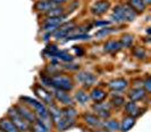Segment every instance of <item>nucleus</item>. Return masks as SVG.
Returning a JSON list of instances; mask_svg holds the SVG:
<instances>
[{
	"label": "nucleus",
	"instance_id": "f257e3e1",
	"mask_svg": "<svg viewBox=\"0 0 151 132\" xmlns=\"http://www.w3.org/2000/svg\"><path fill=\"white\" fill-rule=\"evenodd\" d=\"M135 12L131 8L129 5H119L115 7L114 13L111 15V19L116 23H123V22H133L136 18Z\"/></svg>",
	"mask_w": 151,
	"mask_h": 132
},
{
	"label": "nucleus",
	"instance_id": "f03ea898",
	"mask_svg": "<svg viewBox=\"0 0 151 132\" xmlns=\"http://www.w3.org/2000/svg\"><path fill=\"white\" fill-rule=\"evenodd\" d=\"M21 100L24 101L23 104H25L26 106H29L32 110L34 109L35 114H37L39 117L45 118V120L48 118V109H47V107L45 106L43 102H40L39 100L33 99V98H31V97H21Z\"/></svg>",
	"mask_w": 151,
	"mask_h": 132
},
{
	"label": "nucleus",
	"instance_id": "7ed1b4c3",
	"mask_svg": "<svg viewBox=\"0 0 151 132\" xmlns=\"http://www.w3.org/2000/svg\"><path fill=\"white\" fill-rule=\"evenodd\" d=\"M8 117L13 122V124L15 125L21 132H27L30 130L31 123H29L24 117H22L18 114V112L16 110L15 107L9 108V110H8Z\"/></svg>",
	"mask_w": 151,
	"mask_h": 132
},
{
	"label": "nucleus",
	"instance_id": "20e7f679",
	"mask_svg": "<svg viewBox=\"0 0 151 132\" xmlns=\"http://www.w3.org/2000/svg\"><path fill=\"white\" fill-rule=\"evenodd\" d=\"M49 84L56 89L69 91L73 89V82L72 80L66 75H55L49 79Z\"/></svg>",
	"mask_w": 151,
	"mask_h": 132
},
{
	"label": "nucleus",
	"instance_id": "39448f33",
	"mask_svg": "<svg viewBox=\"0 0 151 132\" xmlns=\"http://www.w3.org/2000/svg\"><path fill=\"white\" fill-rule=\"evenodd\" d=\"M16 110L18 112V114L21 115L22 117H24L29 123H34V122H37L38 120H37V115L33 113V110L29 107V106H26L25 104L22 105V104H18V105H16L15 106Z\"/></svg>",
	"mask_w": 151,
	"mask_h": 132
},
{
	"label": "nucleus",
	"instance_id": "423d86ee",
	"mask_svg": "<svg viewBox=\"0 0 151 132\" xmlns=\"http://www.w3.org/2000/svg\"><path fill=\"white\" fill-rule=\"evenodd\" d=\"M74 29H75V24L72 23V22H70V23H69V22H67V23H63L57 27V30H56L55 33H53V37H55L56 39L64 38V37H68Z\"/></svg>",
	"mask_w": 151,
	"mask_h": 132
},
{
	"label": "nucleus",
	"instance_id": "0eeeda50",
	"mask_svg": "<svg viewBox=\"0 0 151 132\" xmlns=\"http://www.w3.org/2000/svg\"><path fill=\"white\" fill-rule=\"evenodd\" d=\"M66 18V15H61L58 17H48V19L43 24V30L47 32L57 30V27L63 24V21Z\"/></svg>",
	"mask_w": 151,
	"mask_h": 132
},
{
	"label": "nucleus",
	"instance_id": "6e6552de",
	"mask_svg": "<svg viewBox=\"0 0 151 132\" xmlns=\"http://www.w3.org/2000/svg\"><path fill=\"white\" fill-rule=\"evenodd\" d=\"M109 7H110V4L108 0H99L91 7V13L97 16L104 15L109 9Z\"/></svg>",
	"mask_w": 151,
	"mask_h": 132
},
{
	"label": "nucleus",
	"instance_id": "1a4fd4ad",
	"mask_svg": "<svg viewBox=\"0 0 151 132\" xmlns=\"http://www.w3.org/2000/svg\"><path fill=\"white\" fill-rule=\"evenodd\" d=\"M76 79L80 83H82L85 87H91L97 81V78L92 73H89V72H80L76 75Z\"/></svg>",
	"mask_w": 151,
	"mask_h": 132
},
{
	"label": "nucleus",
	"instance_id": "9d476101",
	"mask_svg": "<svg viewBox=\"0 0 151 132\" xmlns=\"http://www.w3.org/2000/svg\"><path fill=\"white\" fill-rule=\"evenodd\" d=\"M34 92L37 93V96L45 104H52V96H51V93L49 92V91H47L43 87L37 84V86L34 87Z\"/></svg>",
	"mask_w": 151,
	"mask_h": 132
},
{
	"label": "nucleus",
	"instance_id": "9b49d317",
	"mask_svg": "<svg viewBox=\"0 0 151 132\" xmlns=\"http://www.w3.org/2000/svg\"><path fill=\"white\" fill-rule=\"evenodd\" d=\"M74 125V118L70 117H66L61 115V117L56 122V128L58 131H66L67 129L72 128Z\"/></svg>",
	"mask_w": 151,
	"mask_h": 132
},
{
	"label": "nucleus",
	"instance_id": "f8f14e48",
	"mask_svg": "<svg viewBox=\"0 0 151 132\" xmlns=\"http://www.w3.org/2000/svg\"><path fill=\"white\" fill-rule=\"evenodd\" d=\"M53 94H55L56 99L58 101H60V102H63L64 105H67V106H72L73 105V99H72V97L67 93V91L56 89Z\"/></svg>",
	"mask_w": 151,
	"mask_h": 132
},
{
	"label": "nucleus",
	"instance_id": "ddd939ff",
	"mask_svg": "<svg viewBox=\"0 0 151 132\" xmlns=\"http://www.w3.org/2000/svg\"><path fill=\"white\" fill-rule=\"evenodd\" d=\"M108 87L113 91H123L127 87V81L125 79H115L108 83Z\"/></svg>",
	"mask_w": 151,
	"mask_h": 132
},
{
	"label": "nucleus",
	"instance_id": "4468645a",
	"mask_svg": "<svg viewBox=\"0 0 151 132\" xmlns=\"http://www.w3.org/2000/svg\"><path fill=\"white\" fill-rule=\"evenodd\" d=\"M93 109L97 112V114L99 115V117L108 118V117L110 116V113H109V105H107V104L97 102L96 105H93Z\"/></svg>",
	"mask_w": 151,
	"mask_h": 132
},
{
	"label": "nucleus",
	"instance_id": "2eb2a0df",
	"mask_svg": "<svg viewBox=\"0 0 151 132\" xmlns=\"http://www.w3.org/2000/svg\"><path fill=\"white\" fill-rule=\"evenodd\" d=\"M0 132H21L9 118L0 120Z\"/></svg>",
	"mask_w": 151,
	"mask_h": 132
},
{
	"label": "nucleus",
	"instance_id": "dca6fc26",
	"mask_svg": "<svg viewBox=\"0 0 151 132\" xmlns=\"http://www.w3.org/2000/svg\"><path fill=\"white\" fill-rule=\"evenodd\" d=\"M83 118L85 121L86 124L91 125V126H94V128H100V126H104V123L100 121V118L93 114H88L85 113L83 115Z\"/></svg>",
	"mask_w": 151,
	"mask_h": 132
},
{
	"label": "nucleus",
	"instance_id": "f3484780",
	"mask_svg": "<svg viewBox=\"0 0 151 132\" xmlns=\"http://www.w3.org/2000/svg\"><path fill=\"white\" fill-rule=\"evenodd\" d=\"M55 6H57V5H55L51 0H41V1H38L35 4V9L38 12H45L47 13L48 10H50Z\"/></svg>",
	"mask_w": 151,
	"mask_h": 132
},
{
	"label": "nucleus",
	"instance_id": "a211bd4d",
	"mask_svg": "<svg viewBox=\"0 0 151 132\" xmlns=\"http://www.w3.org/2000/svg\"><path fill=\"white\" fill-rule=\"evenodd\" d=\"M121 49L122 46L119 43V41H116V40H109L104 46V50L106 53H116V51H118Z\"/></svg>",
	"mask_w": 151,
	"mask_h": 132
},
{
	"label": "nucleus",
	"instance_id": "6ab92c4d",
	"mask_svg": "<svg viewBox=\"0 0 151 132\" xmlns=\"http://www.w3.org/2000/svg\"><path fill=\"white\" fill-rule=\"evenodd\" d=\"M135 124V117L133 116H126L123 118V121H122V124H121V130L122 132H127L131 130V128L133 126V125Z\"/></svg>",
	"mask_w": 151,
	"mask_h": 132
},
{
	"label": "nucleus",
	"instance_id": "aec40b11",
	"mask_svg": "<svg viewBox=\"0 0 151 132\" xmlns=\"http://www.w3.org/2000/svg\"><path fill=\"white\" fill-rule=\"evenodd\" d=\"M125 110L126 113L129 114V116H133L135 117L137 115H140V109L137 107L135 101H129L125 104Z\"/></svg>",
	"mask_w": 151,
	"mask_h": 132
},
{
	"label": "nucleus",
	"instance_id": "412c9836",
	"mask_svg": "<svg viewBox=\"0 0 151 132\" xmlns=\"http://www.w3.org/2000/svg\"><path fill=\"white\" fill-rule=\"evenodd\" d=\"M144 96H145V91L144 89H141V88H136V89H133L131 90L129 93V97L131 101H137L143 99Z\"/></svg>",
	"mask_w": 151,
	"mask_h": 132
},
{
	"label": "nucleus",
	"instance_id": "4be33fe9",
	"mask_svg": "<svg viewBox=\"0 0 151 132\" xmlns=\"http://www.w3.org/2000/svg\"><path fill=\"white\" fill-rule=\"evenodd\" d=\"M107 93L102 90V89H100V88H96V89H93L92 91H91V98L93 99V100L96 101V102H101V101L104 100L105 98H106Z\"/></svg>",
	"mask_w": 151,
	"mask_h": 132
},
{
	"label": "nucleus",
	"instance_id": "5701e85b",
	"mask_svg": "<svg viewBox=\"0 0 151 132\" xmlns=\"http://www.w3.org/2000/svg\"><path fill=\"white\" fill-rule=\"evenodd\" d=\"M133 41H134V35L131 33H125L122 35L119 43H121L122 48H129L133 45Z\"/></svg>",
	"mask_w": 151,
	"mask_h": 132
},
{
	"label": "nucleus",
	"instance_id": "b1692460",
	"mask_svg": "<svg viewBox=\"0 0 151 132\" xmlns=\"http://www.w3.org/2000/svg\"><path fill=\"white\" fill-rule=\"evenodd\" d=\"M129 6L136 14L143 12L145 9V4L143 0H129Z\"/></svg>",
	"mask_w": 151,
	"mask_h": 132
},
{
	"label": "nucleus",
	"instance_id": "393cba45",
	"mask_svg": "<svg viewBox=\"0 0 151 132\" xmlns=\"http://www.w3.org/2000/svg\"><path fill=\"white\" fill-rule=\"evenodd\" d=\"M104 126L106 128L108 131H110V132L118 131V130L121 129V124H119L116 120H110V121H108L106 123H104Z\"/></svg>",
	"mask_w": 151,
	"mask_h": 132
},
{
	"label": "nucleus",
	"instance_id": "a878e982",
	"mask_svg": "<svg viewBox=\"0 0 151 132\" xmlns=\"http://www.w3.org/2000/svg\"><path fill=\"white\" fill-rule=\"evenodd\" d=\"M89 98H90V96L88 94V92H85L84 90H78L75 93V99L80 104H85L86 101L89 100Z\"/></svg>",
	"mask_w": 151,
	"mask_h": 132
},
{
	"label": "nucleus",
	"instance_id": "bb28decb",
	"mask_svg": "<svg viewBox=\"0 0 151 132\" xmlns=\"http://www.w3.org/2000/svg\"><path fill=\"white\" fill-rule=\"evenodd\" d=\"M45 14H47L48 17H58V16H61L64 14V8L55 6V7L51 8L50 10H48Z\"/></svg>",
	"mask_w": 151,
	"mask_h": 132
},
{
	"label": "nucleus",
	"instance_id": "cd10ccee",
	"mask_svg": "<svg viewBox=\"0 0 151 132\" xmlns=\"http://www.w3.org/2000/svg\"><path fill=\"white\" fill-rule=\"evenodd\" d=\"M50 113H51V117H52L55 123L61 117V110L58 107H56L55 105H52V104H51V107H50Z\"/></svg>",
	"mask_w": 151,
	"mask_h": 132
},
{
	"label": "nucleus",
	"instance_id": "c85d7f7f",
	"mask_svg": "<svg viewBox=\"0 0 151 132\" xmlns=\"http://www.w3.org/2000/svg\"><path fill=\"white\" fill-rule=\"evenodd\" d=\"M61 115H64V116H66V117H70V118H74V120H75L77 113H76V110L73 108V107H66L65 109L61 110Z\"/></svg>",
	"mask_w": 151,
	"mask_h": 132
},
{
	"label": "nucleus",
	"instance_id": "c756f323",
	"mask_svg": "<svg viewBox=\"0 0 151 132\" xmlns=\"http://www.w3.org/2000/svg\"><path fill=\"white\" fill-rule=\"evenodd\" d=\"M133 55L135 56L136 58H139V59H143L147 56V51L144 50L143 48H141V47H135L133 49Z\"/></svg>",
	"mask_w": 151,
	"mask_h": 132
},
{
	"label": "nucleus",
	"instance_id": "7c9ffc66",
	"mask_svg": "<svg viewBox=\"0 0 151 132\" xmlns=\"http://www.w3.org/2000/svg\"><path fill=\"white\" fill-rule=\"evenodd\" d=\"M33 132H48V128L41 121H37L33 125Z\"/></svg>",
	"mask_w": 151,
	"mask_h": 132
},
{
	"label": "nucleus",
	"instance_id": "2f4dec72",
	"mask_svg": "<svg viewBox=\"0 0 151 132\" xmlns=\"http://www.w3.org/2000/svg\"><path fill=\"white\" fill-rule=\"evenodd\" d=\"M111 104H113L114 106H116V107H121V106H123L125 104V99L122 96H115L111 99Z\"/></svg>",
	"mask_w": 151,
	"mask_h": 132
},
{
	"label": "nucleus",
	"instance_id": "473e14b6",
	"mask_svg": "<svg viewBox=\"0 0 151 132\" xmlns=\"http://www.w3.org/2000/svg\"><path fill=\"white\" fill-rule=\"evenodd\" d=\"M116 30V29H114V27H105V29H102V30H99L97 33H96V37H98V38H101V37H105V35H108L109 33H111Z\"/></svg>",
	"mask_w": 151,
	"mask_h": 132
},
{
	"label": "nucleus",
	"instance_id": "72a5a7b5",
	"mask_svg": "<svg viewBox=\"0 0 151 132\" xmlns=\"http://www.w3.org/2000/svg\"><path fill=\"white\" fill-rule=\"evenodd\" d=\"M84 39H90V35L80 33V34H72V35H68L67 37V40H84Z\"/></svg>",
	"mask_w": 151,
	"mask_h": 132
},
{
	"label": "nucleus",
	"instance_id": "f704fd0d",
	"mask_svg": "<svg viewBox=\"0 0 151 132\" xmlns=\"http://www.w3.org/2000/svg\"><path fill=\"white\" fill-rule=\"evenodd\" d=\"M144 91H147V92H150L151 91V79L148 76L147 80L144 81Z\"/></svg>",
	"mask_w": 151,
	"mask_h": 132
},
{
	"label": "nucleus",
	"instance_id": "c9c22d12",
	"mask_svg": "<svg viewBox=\"0 0 151 132\" xmlns=\"http://www.w3.org/2000/svg\"><path fill=\"white\" fill-rule=\"evenodd\" d=\"M96 26H104V25H109V22L108 21H101V22H96L94 23Z\"/></svg>",
	"mask_w": 151,
	"mask_h": 132
},
{
	"label": "nucleus",
	"instance_id": "e433bc0d",
	"mask_svg": "<svg viewBox=\"0 0 151 132\" xmlns=\"http://www.w3.org/2000/svg\"><path fill=\"white\" fill-rule=\"evenodd\" d=\"M74 48H75V50H76V54L78 55V56L83 55V50H81V49H80V47H74Z\"/></svg>",
	"mask_w": 151,
	"mask_h": 132
},
{
	"label": "nucleus",
	"instance_id": "4c0bfd02",
	"mask_svg": "<svg viewBox=\"0 0 151 132\" xmlns=\"http://www.w3.org/2000/svg\"><path fill=\"white\" fill-rule=\"evenodd\" d=\"M55 5H59L61 2H65V1H67V0H51Z\"/></svg>",
	"mask_w": 151,
	"mask_h": 132
},
{
	"label": "nucleus",
	"instance_id": "58836bf2",
	"mask_svg": "<svg viewBox=\"0 0 151 132\" xmlns=\"http://www.w3.org/2000/svg\"><path fill=\"white\" fill-rule=\"evenodd\" d=\"M143 1H144V4H145V5H149V4L151 2V0H143Z\"/></svg>",
	"mask_w": 151,
	"mask_h": 132
},
{
	"label": "nucleus",
	"instance_id": "ea45409f",
	"mask_svg": "<svg viewBox=\"0 0 151 132\" xmlns=\"http://www.w3.org/2000/svg\"><path fill=\"white\" fill-rule=\"evenodd\" d=\"M96 132H110V131H108V130H100V131H96Z\"/></svg>",
	"mask_w": 151,
	"mask_h": 132
}]
</instances>
